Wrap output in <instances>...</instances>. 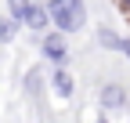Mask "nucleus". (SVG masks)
<instances>
[{
  "label": "nucleus",
  "mask_w": 130,
  "mask_h": 123,
  "mask_svg": "<svg viewBox=\"0 0 130 123\" xmlns=\"http://www.w3.org/2000/svg\"><path fill=\"white\" fill-rule=\"evenodd\" d=\"M119 40H123V33H116V29H108V25L98 29V43H101L105 51H116V47H119Z\"/></svg>",
  "instance_id": "0eeeda50"
},
{
  "label": "nucleus",
  "mask_w": 130,
  "mask_h": 123,
  "mask_svg": "<svg viewBox=\"0 0 130 123\" xmlns=\"http://www.w3.org/2000/svg\"><path fill=\"white\" fill-rule=\"evenodd\" d=\"M98 105H101V112H119V109H126V90H123V83H105L101 94H98Z\"/></svg>",
  "instance_id": "39448f33"
},
{
  "label": "nucleus",
  "mask_w": 130,
  "mask_h": 123,
  "mask_svg": "<svg viewBox=\"0 0 130 123\" xmlns=\"http://www.w3.org/2000/svg\"><path fill=\"white\" fill-rule=\"evenodd\" d=\"M116 4H119V7H123V11L130 14V0H116Z\"/></svg>",
  "instance_id": "1a4fd4ad"
},
{
  "label": "nucleus",
  "mask_w": 130,
  "mask_h": 123,
  "mask_svg": "<svg viewBox=\"0 0 130 123\" xmlns=\"http://www.w3.org/2000/svg\"><path fill=\"white\" fill-rule=\"evenodd\" d=\"M94 123H108V112H98V119Z\"/></svg>",
  "instance_id": "9d476101"
},
{
  "label": "nucleus",
  "mask_w": 130,
  "mask_h": 123,
  "mask_svg": "<svg viewBox=\"0 0 130 123\" xmlns=\"http://www.w3.org/2000/svg\"><path fill=\"white\" fill-rule=\"evenodd\" d=\"M18 29H22V22H18V18H11V14H0V43H11L14 36H18Z\"/></svg>",
  "instance_id": "423d86ee"
},
{
  "label": "nucleus",
  "mask_w": 130,
  "mask_h": 123,
  "mask_svg": "<svg viewBox=\"0 0 130 123\" xmlns=\"http://www.w3.org/2000/svg\"><path fill=\"white\" fill-rule=\"evenodd\" d=\"M40 54L51 62V65H69V36L61 29H43L40 33Z\"/></svg>",
  "instance_id": "f03ea898"
},
{
  "label": "nucleus",
  "mask_w": 130,
  "mask_h": 123,
  "mask_svg": "<svg viewBox=\"0 0 130 123\" xmlns=\"http://www.w3.org/2000/svg\"><path fill=\"white\" fill-rule=\"evenodd\" d=\"M116 51H119V54L130 62V36H123V40H119V47H116Z\"/></svg>",
  "instance_id": "6e6552de"
},
{
  "label": "nucleus",
  "mask_w": 130,
  "mask_h": 123,
  "mask_svg": "<svg viewBox=\"0 0 130 123\" xmlns=\"http://www.w3.org/2000/svg\"><path fill=\"white\" fill-rule=\"evenodd\" d=\"M47 14H51V25L61 29L65 36L87 29V18H90L83 0H47Z\"/></svg>",
  "instance_id": "f257e3e1"
},
{
  "label": "nucleus",
  "mask_w": 130,
  "mask_h": 123,
  "mask_svg": "<svg viewBox=\"0 0 130 123\" xmlns=\"http://www.w3.org/2000/svg\"><path fill=\"white\" fill-rule=\"evenodd\" d=\"M47 83H51V90H54V98H61V101H69V98L76 94V80H72V72H69V65H54L51 72H47Z\"/></svg>",
  "instance_id": "20e7f679"
},
{
  "label": "nucleus",
  "mask_w": 130,
  "mask_h": 123,
  "mask_svg": "<svg viewBox=\"0 0 130 123\" xmlns=\"http://www.w3.org/2000/svg\"><path fill=\"white\" fill-rule=\"evenodd\" d=\"M22 29L29 33H43L51 29V14H47V0H25V11H22Z\"/></svg>",
  "instance_id": "7ed1b4c3"
}]
</instances>
